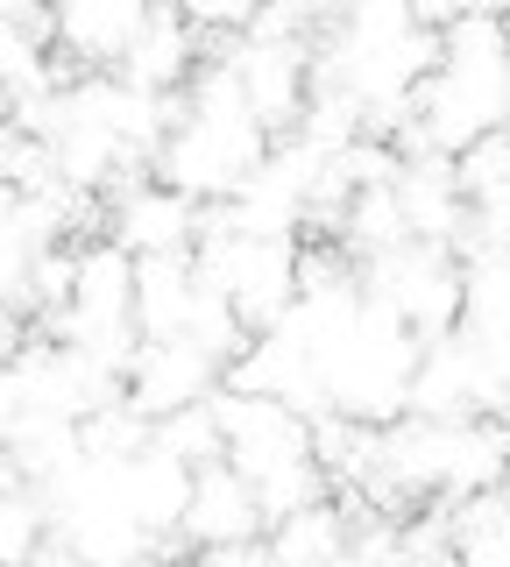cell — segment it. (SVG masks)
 Listing matches in <instances>:
<instances>
[{"label": "cell", "instance_id": "cell-1", "mask_svg": "<svg viewBox=\"0 0 510 567\" xmlns=\"http://www.w3.org/2000/svg\"><path fill=\"white\" fill-rule=\"evenodd\" d=\"M277 135L256 121L249 93L235 71V43H214L199 64V79L185 85V114L170 128L164 156H156V185L185 192L191 206H227L249 177L270 164Z\"/></svg>", "mask_w": 510, "mask_h": 567}, {"label": "cell", "instance_id": "cell-2", "mask_svg": "<svg viewBox=\"0 0 510 567\" xmlns=\"http://www.w3.org/2000/svg\"><path fill=\"white\" fill-rule=\"evenodd\" d=\"M439 43H447V58L418 85L404 150L461 164L475 142L510 128V29H503V14H489V8H461L439 29Z\"/></svg>", "mask_w": 510, "mask_h": 567}, {"label": "cell", "instance_id": "cell-3", "mask_svg": "<svg viewBox=\"0 0 510 567\" xmlns=\"http://www.w3.org/2000/svg\"><path fill=\"white\" fill-rule=\"evenodd\" d=\"M418 362H426V341H418L397 312H383L376 298H368L362 319L333 341V354L320 362L326 404H333V412H347L355 425H376V433H383V425L412 419Z\"/></svg>", "mask_w": 510, "mask_h": 567}, {"label": "cell", "instance_id": "cell-4", "mask_svg": "<svg viewBox=\"0 0 510 567\" xmlns=\"http://www.w3.org/2000/svg\"><path fill=\"white\" fill-rule=\"evenodd\" d=\"M362 291L376 298L383 312H397L418 341H447V333L468 327V270H461L454 248L404 241L397 256H383V262L362 270Z\"/></svg>", "mask_w": 510, "mask_h": 567}, {"label": "cell", "instance_id": "cell-5", "mask_svg": "<svg viewBox=\"0 0 510 567\" xmlns=\"http://www.w3.org/2000/svg\"><path fill=\"white\" fill-rule=\"evenodd\" d=\"M298 262H305V248L277 241V235H214V241H199L206 284H220V291L235 298V312H241L249 333H277L298 312Z\"/></svg>", "mask_w": 510, "mask_h": 567}, {"label": "cell", "instance_id": "cell-6", "mask_svg": "<svg viewBox=\"0 0 510 567\" xmlns=\"http://www.w3.org/2000/svg\"><path fill=\"white\" fill-rule=\"evenodd\" d=\"M214 412H220V433H227V461H235L249 483H270V475H284V468L320 461V454H312V419L291 412V404H277V398L220 390Z\"/></svg>", "mask_w": 510, "mask_h": 567}, {"label": "cell", "instance_id": "cell-7", "mask_svg": "<svg viewBox=\"0 0 510 567\" xmlns=\"http://www.w3.org/2000/svg\"><path fill=\"white\" fill-rule=\"evenodd\" d=\"M220 390H227V362L206 354L191 333L185 341H143V354H135V369H128V404L149 425L178 419L191 404H214Z\"/></svg>", "mask_w": 510, "mask_h": 567}, {"label": "cell", "instance_id": "cell-8", "mask_svg": "<svg viewBox=\"0 0 510 567\" xmlns=\"http://www.w3.org/2000/svg\"><path fill=\"white\" fill-rule=\"evenodd\" d=\"M199 213L206 206H191L185 192L156 185V177H135V185H121L114 206H107V241H121L135 262H149V256H199Z\"/></svg>", "mask_w": 510, "mask_h": 567}, {"label": "cell", "instance_id": "cell-9", "mask_svg": "<svg viewBox=\"0 0 510 567\" xmlns=\"http://www.w3.org/2000/svg\"><path fill=\"white\" fill-rule=\"evenodd\" d=\"M235 71H241V93H249L262 128L277 142L298 135V121H305V106H312V79H320V71H312V43H262V35H241Z\"/></svg>", "mask_w": 510, "mask_h": 567}, {"label": "cell", "instance_id": "cell-10", "mask_svg": "<svg viewBox=\"0 0 510 567\" xmlns=\"http://www.w3.org/2000/svg\"><path fill=\"white\" fill-rule=\"evenodd\" d=\"M227 390H241V398H277V404H291V412H305V419H326L333 412L320 362H312L291 333H256L249 354L227 369Z\"/></svg>", "mask_w": 510, "mask_h": 567}, {"label": "cell", "instance_id": "cell-11", "mask_svg": "<svg viewBox=\"0 0 510 567\" xmlns=\"http://www.w3.org/2000/svg\"><path fill=\"white\" fill-rule=\"evenodd\" d=\"M185 539L199 546V554H214V546H249V539H270L262 496H256V483L235 468V461H214V468H199V489H191Z\"/></svg>", "mask_w": 510, "mask_h": 567}, {"label": "cell", "instance_id": "cell-12", "mask_svg": "<svg viewBox=\"0 0 510 567\" xmlns=\"http://www.w3.org/2000/svg\"><path fill=\"white\" fill-rule=\"evenodd\" d=\"M397 206L412 220V241H433V248H461L468 227H475V206L461 192V171L447 156H412L397 177Z\"/></svg>", "mask_w": 510, "mask_h": 567}, {"label": "cell", "instance_id": "cell-13", "mask_svg": "<svg viewBox=\"0 0 510 567\" xmlns=\"http://www.w3.org/2000/svg\"><path fill=\"white\" fill-rule=\"evenodd\" d=\"M149 8L143 0H64L58 8V50L79 58L85 71H121L128 50L143 43Z\"/></svg>", "mask_w": 510, "mask_h": 567}, {"label": "cell", "instance_id": "cell-14", "mask_svg": "<svg viewBox=\"0 0 510 567\" xmlns=\"http://www.w3.org/2000/svg\"><path fill=\"white\" fill-rule=\"evenodd\" d=\"M199 64H206V35L191 29V14L185 8H149V29H143V43L128 50L121 79L156 93V100H170L199 79Z\"/></svg>", "mask_w": 510, "mask_h": 567}, {"label": "cell", "instance_id": "cell-15", "mask_svg": "<svg viewBox=\"0 0 510 567\" xmlns=\"http://www.w3.org/2000/svg\"><path fill=\"white\" fill-rule=\"evenodd\" d=\"M199 256H149L135 270V333L143 341H185L199 306Z\"/></svg>", "mask_w": 510, "mask_h": 567}, {"label": "cell", "instance_id": "cell-16", "mask_svg": "<svg viewBox=\"0 0 510 567\" xmlns=\"http://www.w3.org/2000/svg\"><path fill=\"white\" fill-rule=\"evenodd\" d=\"M191 489H199V468L191 461H178L170 447H149L128 461V504H135V518H143L149 539H170V532H185L191 518Z\"/></svg>", "mask_w": 510, "mask_h": 567}, {"label": "cell", "instance_id": "cell-17", "mask_svg": "<svg viewBox=\"0 0 510 567\" xmlns=\"http://www.w3.org/2000/svg\"><path fill=\"white\" fill-rule=\"evenodd\" d=\"M270 554L284 567H347L355 560V511L341 496H326L312 511H291V518L270 525Z\"/></svg>", "mask_w": 510, "mask_h": 567}, {"label": "cell", "instance_id": "cell-18", "mask_svg": "<svg viewBox=\"0 0 510 567\" xmlns=\"http://www.w3.org/2000/svg\"><path fill=\"white\" fill-rule=\"evenodd\" d=\"M333 241H341L362 270H368V262H383V256H397V248L412 241V220H404V206H397V185L355 192L347 213H341V227H333Z\"/></svg>", "mask_w": 510, "mask_h": 567}, {"label": "cell", "instance_id": "cell-19", "mask_svg": "<svg viewBox=\"0 0 510 567\" xmlns=\"http://www.w3.org/2000/svg\"><path fill=\"white\" fill-rule=\"evenodd\" d=\"M50 539H58V525H50V496L8 468V489H0V560H8V567H37Z\"/></svg>", "mask_w": 510, "mask_h": 567}, {"label": "cell", "instance_id": "cell-20", "mask_svg": "<svg viewBox=\"0 0 510 567\" xmlns=\"http://www.w3.org/2000/svg\"><path fill=\"white\" fill-rule=\"evenodd\" d=\"M199 277H206V270H199ZM191 341H199L206 354H220V362L235 369L241 354H249V341H256V333L241 327L235 298H227L220 284H199V306H191Z\"/></svg>", "mask_w": 510, "mask_h": 567}, {"label": "cell", "instance_id": "cell-21", "mask_svg": "<svg viewBox=\"0 0 510 567\" xmlns=\"http://www.w3.org/2000/svg\"><path fill=\"white\" fill-rule=\"evenodd\" d=\"M156 447H170L178 461H191V468H214V461H227L220 412H214V404H191V412L164 419V425H156Z\"/></svg>", "mask_w": 510, "mask_h": 567}, {"label": "cell", "instance_id": "cell-22", "mask_svg": "<svg viewBox=\"0 0 510 567\" xmlns=\"http://www.w3.org/2000/svg\"><path fill=\"white\" fill-rule=\"evenodd\" d=\"M191 567H284L270 554V539H249V546H214V554H199Z\"/></svg>", "mask_w": 510, "mask_h": 567}, {"label": "cell", "instance_id": "cell-23", "mask_svg": "<svg viewBox=\"0 0 510 567\" xmlns=\"http://www.w3.org/2000/svg\"><path fill=\"white\" fill-rule=\"evenodd\" d=\"M418 567H461V554H439V560H418Z\"/></svg>", "mask_w": 510, "mask_h": 567}, {"label": "cell", "instance_id": "cell-24", "mask_svg": "<svg viewBox=\"0 0 510 567\" xmlns=\"http://www.w3.org/2000/svg\"><path fill=\"white\" fill-rule=\"evenodd\" d=\"M135 567H170V560H156V554H149V560H135Z\"/></svg>", "mask_w": 510, "mask_h": 567}, {"label": "cell", "instance_id": "cell-25", "mask_svg": "<svg viewBox=\"0 0 510 567\" xmlns=\"http://www.w3.org/2000/svg\"><path fill=\"white\" fill-rule=\"evenodd\" d=\"M347 567H376V560H347Z\"/></svg>", "mask_w": 510, "mask_h": 567}, {"label": "cell", "instance_id": "cell-26", "mask_svg": "<svg viewBox=\"0 0 510 567\" xmlns=\"http://www.w3.org/2000/svg\"><path fill=\"white\" fill-rule=\"evenodd\" d=\"M503 29H510V14H503Z\"/></svg>", "mask_w": 510, "mask_h": 567}, {"label": "cell", "instance_id": "cell-27", "mask_svg": "<svg viewBox=\"0 0 510 567\" xmlns=\"http://www.w3.org/2000/svg\"><path fill=\"white\" fill-rule=\"evenodd\" d=\"M503 489H510V483H503Z\"/></svg>", "mask_w": 510, "mask_h": 567}]
</instances>
